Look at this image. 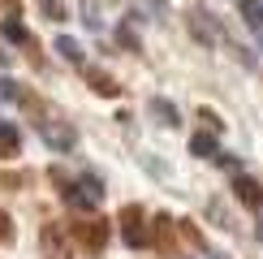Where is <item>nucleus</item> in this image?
I'll use <instances>...</instances> for the list:
<instances>
[{"label": "nucleus", "instance_id": "nucleus-16", "mask_svg": "<svg viewBox=\"0 0 263 259\" xmlns=\"http://www.w3.org/2000/svg\"><path fill=\"white\" fill-rule=\"evenodd\" d=\"M259 242H263V225H259Z\"/></svg>", "mask_w": 263, "mask_h": 259}, {"label": "nucleus", "instance_id": "nucleus-2", "mask_svg": "<svg viewBox=\"0 0 263 259\" xmlns=\"http://www.w3.org/2000/svg\"><path fill=\"white\" fill-rule=\"evenodd\" d=\"M121 237H125L129 246H138V251H142V246H151V233H147V225H142V212L138 208H125L121 212Z\"/></svg>", "mask_w": 263, "mask_h": 259}, {"label": "nucleus", "instance_id": "nucleus-11", "mask_svg": "<svg viewBox=\"0 0 263 259\" xmlns=\"http://www.w3.org/2000/svg\"><path fill=\"white\" fill-rule=\"evenodd\" d=\"M5 35L13 39V43H30V35H26V26H22V22H13V17L5 22Z\"/></svg>", "mask_w": 263, "mask_h": 259}, {"label": "nucleus", "instance_id": "nucleus-8", "mask_svg": "<svg viewBox=\"0 0 263 259\" xmlns=\"http://www.w3.org/2000/svg\"><path fill=\"white\" fill-rule=\"evenodd\" d=\"M57 52H61V57L69 61V65H82V43H78V39L61 35V39H57Z\"/></svg>", "mask_w": 263, "mask_h": 259}, {"label": "nucleus", "instance_id": "nucleus-9", "mask_svg": "<svg viewBox=\"0 0 263 259\" xmlns=\"http://www.w3.org/2000/svg\"><path fill=\"white\" fill-rule=\"evenodd\" d=\"M242 22L263 30V0H242Z\"/></svg>", "mask_w": 263, "mask_h": 259}, {"label": "nucleus", "instance_id": "nucleus-1", "mask_svg": "<svg viewBox=\"0 0 263 259\" xmlns=\"http://www.w3.org/2000/svg\"><path fill=\"white\" fill-rule=\"evenodd\" d=\"M65 199H69V208H78V212H95L104 203V186H100V177H78L69 190H65Z\"/></svg>", "mask_w": 263, "mask_h": 259}, {"label": "nucleus", "instance_id": "nucleus-3", "mask_svg": "<svg viewBox=\"0 0 263 259\" xmlns=\"http://www.w3.org/2000/svg\"><path fill=\"white\" fill-rule=\"evenodd\" d=\"M190 30H194V39H199V43H207V48L224 39V35H220V22H216V13H207V9H194V13H190Z\"/></svg>", "mask_w": 263, "mask_h": 259}, {"label": "nucleus", "instance_id": "nucleus-5", "mask_svg": "<svg viewBox=\"0 0 263 259\" xmlns=\"http://www.w3.org/2000/svg\"><path fill=\"white\" fill-rule=\"evenodd\" d=\"M233 190H237V199H242L246 208H259V203H263L259 181H255V177H246V173H237V177H233Z\"/></svg>", "mask_w": 263, "mask_h": 259}, {"label": "nucleus", "instance_id": "nucleus-10", "mask_svg": "<svg viewBox=\"0 0 263 259\" xmlns=\"http://www.w3.org/2000/svg\"><path fill=\"white\" fill-rule=\"evenodd\" d=\"M0 151H5V156H17V130L9 121H0Z\"/></svg>", "mask_w": 263, "mask_h": 259}, {"label": "nucleus", "instance_id": "nucleus-6", "mask_svg": "<svg viewBox=\"0 0 263 259\" xmlns=\"http://www.w3.org/2000/svg\"><path fill=\"white\" fill-rule=\"evenodd\" d=\"M151 113L160 117V125H181V113H177L173 100H160V95H156V100H151Z\"/></svg>", "mask_w": 263, "mask_h": 259}, {"label": "nucleus", "instance_id": "nucleus-4", "mask_svg": "<svg viewBox=\"0 0 263 259\" xmlns=\"http://www.w3.org/2000/svg\"><path fill=\"white\" fill-rule=\"evenodd\" d=\"M39 134H43V143H48L52 151H73V147H78V134H73V125H52V121H43V125H39Z\"/></svg>", "mask_w": 263, "mask_h": 259}, {"label": "nucleus", "instance_id": "nucleus-15", "mask_svg": "<svg viewBox=\"0 0 263 259\" xmlns=\"http://www.w3.org/2000/svg\"><path fill=\"white\" fill-rule=\"evenodd\" d=\"M216 164H224V169H237V156H229V151H220V156H216Z\"/></svg>", "mask_w": 263, "mask_h": 259}, {"label": "nucleus", "instance_id": "nucleus-12", "mask_svg": "<svg viewBox=\"0 0 263 259\" xmlns=\"http://www.w3.org/2000/svg\"><path fill=\"white\" fill-rule=\"evenodd\" d=\"M39 5H43V13L52 22H65V0H39Z\"/></svg>", "mask_w": 263, "mask_h": 259}, {"label": "nucleus", "instance_id": "nucleus-7", "mask_svg": "<svg viewBox=\"0 0 263 259\" xmlns=\"http://www.w3.org/2000/svg\"><path fill=\"white\" fill-rule=\"evenodd\" d=\"M190 151H194V156H203V160H216V156H220V147H216L212 134H194V138H190Z\"/></svg>", "mask_w": 263, "mask_h": 259}, {"label": "nucleus", "instance_id": "nucleus-14", "mask_svg": "<svg viewBox=\"0 0 263 259\" xmlns=\"http://www.w3.org/2000/svg\"><path fill=\"white\" fill-rule=\"evenodd\" d=\"M9 237H13V229H9V216L0 212V242H9Z\"/></svg>", "mask_w": 263, "mask_h": 259}, {"label": "nucleus", "instance_id": "nucleus-13", "mask_svg": "<svg viewBox=\"0 0 263 259\" xmlns=\"http://www.w3.org/2000/svg\"><path fill=\"white\" fill-rule=\"evenodd\" d=\"M0 100H5V104H17V100H22V91H17L9 78H0Z\"/></svg>", "mask_w": 263, "mask_h": 259}, {"label": "nucleus", "instance_id": "nucleus-17", "mask_svg": "<svg viewBox=\"0 0 263 259\" xmlns=\"http://www.w3.org/2000/svg\"><path fill=\"white\" fill-rule=\"evenodd\" d=\"M259 48H263V43H259Z\"/></svg>", "mask_w": 263, "mask_h": 259}]
</instances>
